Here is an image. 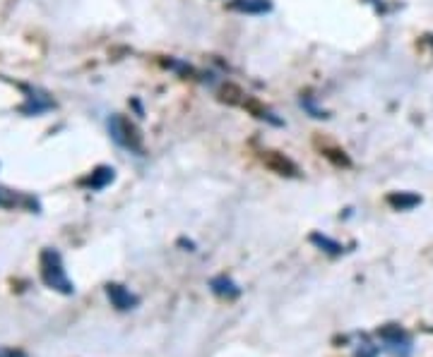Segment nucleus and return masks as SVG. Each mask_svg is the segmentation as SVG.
Returning a JSON list of instances; mask_svg holds the SVG:
<instances>
[{
  "label": "nucleus",
  "instance_id": "f257e3e1",
  "mask_svg": "<svg viewBox=\"0 0 433 357\" xmlns=\"http://www.w3.org/2000/svg\"><path fill=\"white\" fill-rule=\"evenodd\" d=\"M39 271H41L43 286H48L51 290L63 292V295H72L75 286L67 278L65 268H63V259L56 249H41V257H39Z\"/></svg>",
  "mask_w": 433,
  "mask_h": 357
},
{
  "label": "nucleus",
  "instance_id": "f03ea898",
  "mask_svg": "<svg viewBox=\"0 0 433 357\" xmlns=\"http://www.w3.org/2000/svg\"><path fill=\"white\" fill-rule=\"evenodd\" d=\"M109 132H111V139L116 144H120L123 149L133 151V154H142V135L138 132V127L133 125L128 118L123 115H114L109 120Z\"/></svg>",
  "mask_w": 433,
  "mask_h": 357
},
{
  "label": "nucleus",
  "instance_id": "7ed1b4c3",
  "mask_svg": "<svg viewBox=\"0 0 433 357\" xmlns=\"http://www.w3.org/2000/svg\"><path fill=\"white\" fill-rule=\"evenodd\" d=\"M106 295H109L111 305L120 312L135 310V307L140 305V297L135 295V292H130L125 286H120V283H106Z\"/></svg>",
  "mask_w": 433,
  "mask_h": 357
},
{
  "label": "nucleus",
  "instance_id": "20e7f679",
  "mask_svg": "<svg viewBox=\"0 0 433 357\" xmlns=\"http://www.w3.org/2000/svg\"><path fill=\"white\" fill-rule=\"evenodd\" d=\"M262 163L277 175H286V178H296L299 175V165L291 159H286L284 154H279V151H265L262 154Z\"/></svg>",
  "mask_w": 433,
  "mask_h": 357
},
{
  "label": "nucleus",
  "instance_id": "39448f33",
  "mask_svg": "<svg viewBox=\"0 0 433 357\" xmlns=\"http://www.w3.org/2000/svg\"><path fill=\"white\" fill-rule=\"evenodd\" d=\"M388 204H390L395 211H410V209L419 207L421 197L414 192H392V194H388Z\"/></svg>",
  "mask_w": 433,
  "mask_h": 357
},
{
  "label": "nucleus",
  "instance_id": "423d86ee",
  "mask_svg": "<svg viewBox=\"0 0 433 357\" xmlns=\"http://www.w3.org/2000/svg\"><path fill=\"white\" fill-rule=\"evenodd\" d=\"M378 336H381V338L388 343V348L395 350V353H397V345H400V343H410V336H407V331L400 329V326H395V324L383 326V329L378 331Z\"/></svg>",
  "mask_w": 433,
  "mask_h": 357
},
{
  "label": "nucleus",
  "instance_id": "0eeeda50",
  "mask_svg": "<svg viewBox=\"0 0 433 357\" xmlns=\"http://www.w3.org/2000/svg\"><path fill=\"white\" fill-rule=\"evenodd\" d=\"M210 288L215 290V295L226 297V300H233V297L241 295V288H238L236 283H233L229 276H217V278H212V281H210Z\"/></svg>",
  "mask_w": 433,
  "mask_h": 357
},
{
  "label": "nucleus",
  "instance_id": "6e6552de",
  "mask_svg": "<svg viewBox=\"0 0 433 357\" xmlns=\"http://www.w3.org/2000/svg\"><path fill=\"white\" fill-rule=\"evenodd\" d=\"M231 10H238V12H246V14H262V12H270L272 3L270 0H233Z\"/></svg>",
  "mask_w": 433,
  "mask_h": 357
},
{
  "label": "nucleus",
  "instance_id": "1a4fd4ad",
  "mask_svg": "<svg viewBox=\"0 0 433 357\" xmlns=\"http://www.w3.org/2000/svg\"><path fill=\"white\" fill-rule=\"evenodd\" d=\"M111 180H114V168H106V165H101V168H96L94 173L89 175L87 185H89L92 189H101V187H106Z\"/></svg>",
  "mask_w": 433,
  "mask_h": 357
},
{
  "label": "nucleus",
  "instance_id": "9d476101",
  "mask_svg": "<svg viewBox=\"0 0 433 357\" xmlns=\"http://www.w3.org/2000/svg\"><path fill=\"white\" fill-rule=\"evenodd\" d=\"M310 242H313L315 247L323 249V252H328V254H342L344 252L342 244L335 242V240H330L328 235H320V233H313V235H310Z\"/></svg>",
  "mask_w": 433,
  "mask_h": 357
},
{
  "label": "nucleus",
  "instance_id": "9b49d317",
  "mask_svg": "<svg viewBox=\"0 0 433 357\" xmlns=\"http://www.w3.org/2000/svg\"><path fill=\"white\" fill-rule=\"evenodd\" d=\"M19 204H29V199L17 192H10V189L0 187V209H12V207H19Z\"/></svg>",
  "mask_w": 433,
  "mask_h": 357
},
{
  "label": "nucleus",
  "instance_id": "f8f14e48",
  "mask_svg": "<svg viewBox=\"0 0 433 357\" xmlns=\"http://www.w3.org/2000/svg\"><path fill=\"white\" fill-rule=\"evenodd\" d=\"M0 357H24V353L12 350V348H0Z\"/></svg>",
  "mask_w": 433,
  "mask_h": 357
}]
</instances>
